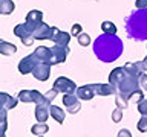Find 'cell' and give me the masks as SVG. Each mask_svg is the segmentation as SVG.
Wrapping results in <instances>:
<instances>
[{"mask_svg":"<svg viewBox=\"0 0 147 137\" xmlns=\"http://www.w3.org/2000/svg\"><path fill=\"white\" fill-rule=\"evenodd\" d=\"M124 44L123 40L117 35L103 34L94 41V53L103 63H113L123 55Z\"/></svg>","mask_w":147,"mask_h":137,"instance_id":"1","label":"cell"},{"mask_svg":"<svg viewBox=\"0 0 147 137\" xmlns=\"http://www.w3.org/2000/svg\"><path fill=\"white\" fill-rule=\"evenodd\" d=\"M126 34L132 40L147 41V9H136L126 18Z\"/></svg>","mask_w":147,"mask_h":137,"instance_id":"2","label":"cell"},{"mask_svg":"<svg viewBox=\"0 0 147 137\" xmlns=\"http://www.w3.org/2000/svg\"><path fill=\"white\" fill-rule=\"evenodd\" d=\"M140 87H141L140 85V78L130 75V73H127V70H126V76H124L121 79V82L117 85V91H118V94H123L124 98L130 99V96L135 93Z\"/></svg>","mask_w":147,"mask_h":137,"instance_id":"3","label":"cell"},{"mask_svg":"<svg viewBox=\"0 0 147 137\" xmlns=\"http://www.w3.org/2000/svg\"><path fill=\"white\" fill-rule=\"evenodd\" d=\"M25 25L28 27V31L34 35L35 31L43 25V12L38 11V9H32V11H29V12H28V15H26Z\"/></svg>","mask_w":147,"mask_h":137,"instance_id":"4","label":"cell"},{"mask_svg":"<svg viewBox=\"0 0 147 137\" xmlns=\"http://www.w3.org/2000/svg\"><path fill=\"white\" fill-rule=\"evenodd\" d=\"M17 98L20 99L22 102H25V104L34 102L35 105H41V104L48 102L46 98H45V94H41L40 91H37V90H22Z\"/></svg>","mask_w":147,"mask_h":137,"instance_id":"5","label":"cell"},{"mask_svg":"<svg viewBox=\"0 0 147 137\" xmlns=\"http://www.w3.org/2000/svg\"><path fill=\"white\" fill-rule=\"evenodd\" d=\"M37 64H40V61H38V58L34 55V52H32L31 55H28V57L20 59V63H18V72H20L22 75L32 73L34 68L37 67Z\"/></svg>","mask_w":147,"mask_h":137,"instance_id":"6","label":"cell"},{"mask_svg":"<svg viewBox=\"0 0 147 137\" xmlns=\"http://www.w3.org/2000/svg\"><path fill=\"white\" fill-rule=\"evenodd\" d=\"M54 88H57L60 93L66 94V93H75L78 87L72 79H69V78H66V76H60L54 82Z\"/></svg>","mask_w":147,"mask_h":137,"instance_id":"7","label":"cell"},{"mask_svg":"<svg viewBox=\"0 0 147 137\" xmlns=\"http://www.w3.org/2000/svg\"><path fill=\"white\" fill-rule=\"evenodd\" d=\"M63 105L66 107L67 113L75 114L81 110V104H80V98L77 96V93H66L63 94Z\"/></svg>","mask_w":147,"mask_h":137,"instance_id":"8","label":"cell"},{"mask_svg":"<svg viewBox=\"0 0 147 137\" xmlns=\"http://www.w3.org/2000/svg\"><path fill=\"white\" fill-rule=\"evenodd\" d=\"M14 34H16V37H18L20 38V41L25 46H32V43H34V35L31 34L29 31H28V27L25 23H22V25H17L16 27H14Z\"/></svg>","mask_w":147,"mask_h":137,"instance_id":"9","label":"cell"},{"mask_svg":"<svg viewBox=\"0 0 147 137\" xmlns=\"http://www.w3.org/2000/svg\"><path fill=\"white\" fill-rule=\"evenodd\" d=\"M52 59H51V66H55V64H61L66 61L67 53H69V47H63V46H52Z\"/></svg>","mask_w":147,"mask_h":137,"instance_id":"10","label":"cell"},{"mask_svg":"<svg viewBox=\"0 0 147 137\" xmlns=\"http://www.w3.org/2000/svg\"><path fill=\"white\" fill-rule=\"evenodd\" d=\"M55 32H57V27L55 26H49V25H46V23H43V25L35 31L34 38L35 40H52Z\"/></svg>","mask_w":147,"mask_h":137,"instance_id":"11","label":"cell"},{"mask_svg":"<svg viewBox=\"0 0 147 137\" xmlns=\"http://www.w3.org/2000/svg\"><path fill=\"white\" fill-rule=\"evenodd\" d=\"M77 96L83 100H90L96 96V84H86L77 88Z\"/></svg>","mask_w":147,"mask_h":137,"instance_id":"12","label":"cell"},{"mask_svg":"<svg viewBox=\"0 0 147 137\" xmlns=\"http://www.w3.org/2000/svg\"><path fill=\"white\" fill-rule=\"evenodd\" d=\"M32 75H34V78H35V79H38V81H48L49 76H51V66H49V64H46V63L37 64V67L34 68Z\"/></svg>","mask_w":147,"mask_h":137,"instance_id":"13","label":"cell"},{"mask_svg":"<svg viewBox=\"0 0 147 137\" xmlns=\"http://www.w3.org/2000/svg\"><path fill=\"white\" fill-rule=\"evenodd\" d=\"M34 55L38 58L40 63H46L51 66V59H52V49L51 47H46V46H38L35 50H34Z\"/></svg>","mask_w":147,"mask_h":137,"instance_id":"14","label":"cell"},{"mask_svg":"<svg viewBox=\"0 0 147 137\" xmlns=\"http://www.w3.org/2000/svg\"><path fill=\"white\" fill-rule=\"evenodd\" d=\"M49 108H51V102H45L41 105H37L35 107V119H37V122H46L48 120V117L51 114Z\"/></svg>","mask_w":147,"mask_h":137,"instance_id":"15","label":"cell"},{"mask_svg":"<svg viewBox=\"0 0 147 137\" xmlns=\"http://www.w3.org/2000/svg\"><path fill=\"white\" fill-rule=\"evenodd\" d=\"M124 68L127 70V73H130L133 76L140 78L142 73H144V66H142V61H135V63H127L124 64Z\"/></svg>","mask_w":147,"mask_h":137,"instance_id":"16","label":"cell"},{"mask_svg":"<svg viewBox=\"0 0 147 137\" xmlns=\"http://www.w3.org/2000/svg\"><path fill=\"white\" fill-rule=\"evenodd\" d=\"M124 76H126V68L124 67H115L113 70L109 73V82L117 87L119 82H121V79Z\"/></svg>","mask_w":147,"mask_h":137,"instance_id":"17","label":"cell"},{"mask_svg":"<svg viewBox=\"0 0 147 137\" xmlns=\"http://www.w3.org/2000/svg\"><path fill=\"white\" fill-rule=\"evenodd\" d=\"M52 41H54V43L57 44V46L67 47V46H69V41H71V34H67V32H63V31L57 29V32H55Z\"/></svg>","mask_w":147,"mask_h":137,"instance_id":"18","label":"cell"},{"mask_svg":"<svg viewBox=\"0 0 147 137\" xmlns=\"http://www.w3.org/2000/svg\"><path fill=\"white\" fill-rule=\"evenodd\" d=\"M18 100H20L18 98H12V96H9L8 93H0V104H2V107L6 108V110H12L17 105Z\"/></svg>","mask_w":147,"mask_h":137,"instance_id":"19","label":"cell"},{"mask_svg":"<svg viewBox=\"0 0 147 137\" xmlns=\"http://www.w3.org/2000/svg\"><path fill=\"white\" fill-rule=\"evenodd\" d=\"M118 93L117 91V87L109 84H96V94L98 96H110V94H115Z\"/></svg>","mask_w":147,"mask_h":137,"instance_id":"20","label":"cell"},{"mask_svg":"<svg viewBox=\"0 0 147 137\" xmlns=\"http://www.w3.org/2000/svg\"><path fill=\"white\" fill-rule=\"evenodd\" d=\"M17 52V46L12 44V43H8V41H0V53L2 55H14Z\"/></svg>","mask_w":147,"mask_h":137,"instance_id":"21","label":"cell"},{"mask_svg":"<svg viewBox=\"0 0 147 137\" xmlns=\"http://www.w3.org/2000/svg\"><path fill=\"white\" fill-rule=\"evenodd\" d=\"M49 111H51V116H52L58 123H63V122H64V116H66L64 110H61L60 107H57V105H51Z\"/></svg>","mask_w":147,"mask_h":137,"instance_id":"22","label":"cell"},{"mask_svg":"<svg viewBox=\"0 0 147 137\" xmlns=\"http://www.w3.org/2000/svg\"><path fill=\"white\" fill-rule=\"evenodd\" d=\"M14 9H16V5L12 0H0V12L3 15H9L11 12H14Z\"/></svg>","mask_w":147,"mask_h":137,"instance_id":"23","label":"cell"},{"mask_svg":"<svg viewBox=\"0 0 147 137\" xmlns=\"http://www.w3.org/2000/svg\"><path fill=\"white\" fill-rule=\"evenodd\" d=\"M49 131V126L46 125V122H37L34 126L31 128V132L35 136H43Z\"/></svg>","mask_w":147,"mask_h":137,"instance_id":"24","label":"cell"},{"mask_svg":"<svg viewBox=\"0 0 147 137\" xmlns=\"http://www.w3.org/2000/svg\"><path fill=\"white\" fill-rule=\"evenodd\" d=\"M6 108H0V134L2 137H5V132H6V128H8V120H6Z\"/></svg>","mask_w":147,"mask_h":137,"instance_id":"25","label":"cell"},{"mask_svg":"<svg viewBox=\"0 0 147 137\" xmlns=\"http://www.w3.org/2000/svg\"><path fill=\"white\" fill-rule=\"evenodd\" d=\"M101 31H103V34L117 35V26H115L112 21H103L101 23Z\"/></svg>","mask_w":147,"mask_h":137,"instance_id":"26","label":"cell"},{"mask_svg":"<svg viewBox=\"0 0 147 137\" xmlns=\"http://www.w3.org/2000/svg\"><path fill=\"white\" fill-rule=\"evenodd\" d=\"M115 104H117V108H121V110H126L127 105H129V99L124 98L123 94H118L117 93V98H115Z\"/></svg>","mask_w":147,"mask_h":137,"instance_id":"27","label":"cell"},{"mask_svg":"<svg viewBox=\"0 0 147 137\" xmlns=\"http://www.w3.org/2000/svg\"><path fill=\"white\" fill-rule=\"evenodd\" d=\"M136 128L141 132H147V116H141V119L136 123Z\"/></svg>","mask_w":147,"mask_h":137,"instance_id":"28","label":"cell"},{"mask_svg":"<svg viewBox=\"0 0 147 137\" xmlns=\"http://www.w3.org/2000/svg\"><path fill=\"white\" fill-rule=\"evenodd\" d=\"M77 38H78V43H80L81 46H89L90 44V37L87 34H84V32H81Z\"/></svg>","mask_w":147,"mask_h":137,"instance_id":"29","label":"cell"},{"mask_svg":"<svg viewBox=\"0 0 147 137\" xmlns=\"http://www.w3.org/2000/svg\"><path fill=\"white\" fill-rule=\"evenodd\" d=\"M58 93H60V91H58L57 88H54V87H52V88H51L48 93H45V98H46V100H48V102H52V100L57 98V94H58Z\"/></svg>","mask_w":147,"mask_h":137,"instance_id":"30","label":"cell"},{"mask_svg":"<svg viewBox=\"0 0 147 137\" xmlns=\"http://www.w3.org/2000/svg\"><path fill=\"white\" fill-rule=\"evenodd\" d=\"M121 119H123V110L121 108L113 110V111H112V120L115 123H118V122H121Z\"/></svg>","mask_w":147,"mask_h":137,"instance_id":"31","label":"cell"},{"mask_svg":"<svg viewBox=\"0 0 147 137\" xmlns=\"http://www.w3.org/2000/svg\"><path fill=\"white\" fill-rule=\"evenodd\" d=\"M130 99H133L136 104H140L141 100H142V99H146V98H144V93H142V91H141L140 88H138V90L135 91V93H133V94L130 96Z\"/></svg>","mask_w":147,"mask_h":137,"instance_id":"32","label":"cell"},{"mask_svg":"<svg viewBox=\"0 0 147 137\" xmlns=\"http://www.w3.org/2000/svg\"><path fill=\"white\" fill-rule=\"evenodd\" d=\"M138 111L141 113V116H147V99H142L138 104Z\"/></svg>","mask_w":147,"mask_h":137,"instance_id":"33","label":"cell"},{"mask_svg":"<svg viewBox=\"0 0 147 137\" xmlns=\"http://www.w3.org/2000/svg\"><path fill=\"white\" fill-rule=\"evenodd\" d=\"M81 34V25H78V23H75V25L72 26V29H71V35L74 37H78Z\"/></svg>","mask_w":147,"mask_h":137,"instance_id":"34","label":"cell"},{"mask_svg":"<svg viewBox=\"0 0 147 137\" xmlns=\"http://www.w3.org/2000/svg\"><path fill=\"white\" fill-rule=\"evenodd\" d=\"M140 85L144 90H147V73H142V75L140 76Z\"/></svg>","mask_w":147,"mask_h":137,"instance_id":"35","label":"cell"},{"mask_svg":"<svg viewBox=\"0 0 147 137\" xmlns=\"http://www.w3.org/2000/svg\"><path fill=\"white\" fill-rule=\"evenodd\" d=\"M136 9H147V0H136Z\"/></svg>","mask_w":147,"mask_h":137,"instance_id":"36","label":"cell"},{"mask_svg":"<svg viewBox=\"0 0 147 137\" xmlns=\"http://www.w3.org/2000/svg\"><path fill=\"white\" fill-rule=\"evenodd\" d=\"M118 137H132V134H130L129 130H119L118 131Z\"/></svg>","mask_w":147,"mask_h":137,"instance_id":"37","label":"cell"},{"mask_svg":"<svg viewBox=\"0 0 147 137\" xmlns=\"http://www.w3.org/2000/svg\"><path fill=\"white\" fill-rule=\"evenodd\" d=\"M142 66H144V70L147 72V55L144 57V59H142Z\"/></svg>","mask_w":147,"mask_h":137,"instance_id":"38","label":"cell"},{"mask_svg":"<svg viewBox=\"0 0 147 137\" xmlns=\"http://www.w3.org/2000/svg\"><path fill=\"white\" fill-rule=\"evenodd\" d=\"M38 137H45V136H38Z\"/></svg>","mask_w":147,"mask_h":137,"instance_id":"39","label":"cell"}]
</instances>
